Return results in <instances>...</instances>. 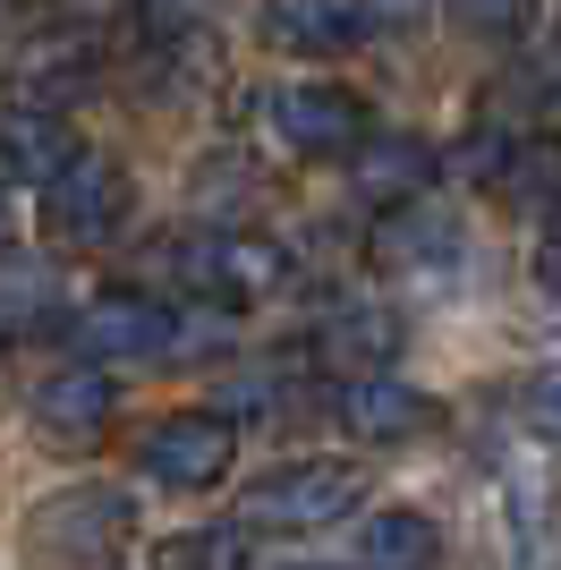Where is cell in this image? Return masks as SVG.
Listing matches in <instances>:
<instances>
[{
    "label": "cell",
    "mask_w": 561,
    "mask_h": 570,
    "mask_svg": "<svg viewBox=\"0 0 561 570\" xmlns=\"http://www.w3.org/2000/svg\"><path fill=\"white\" fill-rule=\"evenodd\" d=\"M366 476L350 460H289V469H264L247 494H238V528H273V537H315V528L350 520Z\"/></svg>",
    "instance_id": "277c9868"
},
{
    "label": "cell",
    "mask_w": 561,
    "mask_h": 570,
    "mask_svg": "<svg viewBox=\"0 0 561 570\" xmlns=\"http://www.w3.org/2000/svg\"><path fill=\"white\" fill-rule=\"evenodd\" d=\"M179 282L196 307H264L273 289H289V247L264 230H196L179 247Z\"/></svg>",
    "instance_id": "3957f363"
},
{
    "label": "cell",
    "mask_w": 561,
    "mask_h": 570,
    "mask_svg": "<svg viewBox=\"0 0 561 570\" xmlns=\"http://www.w3.org/2000/svg\"><path fill=\"white\" fill-rule=\"evenodd\" d=\"M154 570H247V528H179L154 546Z\"/></svg>",
    "instance_id": "ac0fdd59"
},
{
    "label": "cell",
    "mask_w": 561,
    "mask_h": 570,
    "mask_svg": "<svg viewBox=\"0 0 561 570\" xmlns=\"http://www.w3.org/2000/svg\"><path fill=\"white\" fill-rule=\"evenodd\" d=\"M26 417H35V434H43L51 452H94V443L111 434V417H119V383H111V366L69 357L51 383H35Z\"/></svg>",
    "instance_id": "9c48e42d"
},
{
    "label": "cell",
    "mask_w": 561,
    "mask_h": 570,
    "mask_svg": "<svg viewBox=\"0 0 561 570\" xmlns=\"http://www.w3.org/2000/svg\"><path fill=\"white\" fill-rule=\"evenodd\" d=\"M94 77H102V51L77 26H43L9 51V102L18 111H69V102L94 95Z\"/></svg>",
    "instance_id": "ba28073f"
},
{
    "label": "cell",
    "mask_w": 561,
    "mask_h": 570,
    "mask_svg": "<svg viewBox=\"0 0 561 570\" xmlns=\"http://www.w3.org/2000/svg\"><path fill=\"white\" fill-rule=\"evenodd\" d=\"M230 460H238V417L230 409H170L137 443L145 485H163V494H205V485L230 476Z\"/></svg>",
    "instance_id": "8992f818"
},
{
    "label": "cell",
    "mask_w": 561,
    "mask_h": 570,
    "mask_svg": "<svg viewBox=\"0 0 561 570\" xmlns=\"http://www.w3.org/2000/svg\"><path fill=\"white\" fill-rule=\"evenodd\" d=\"M60 315H69V282H60V264H43V256H0V341L51 333Z\"/></svg>",
    "instance_id": "9a60e30c"
},
{
    "label": "cell",
    "mask_w": 561,
    "mask_h": 570,
    "mask_svg": "<svg viewBox=\"0 0 561 570\" xmlns=\"http://www.w3.org/2000/svg\"><path fill=\"white\" fill-rule=\"evenodd\" d=\"M128 214H137V188H128L119 154H102V145H77L43 179V222L60 247H102V238L128 230Z\"/></svg>",
    "instance_id": "5b68a950"
},
{
    "label": "cell",
    "mask_w": 561,
    "mask_h": 570,
    "mask_svg": "<svg viewBox=\"0 0 561 570\" xmlns=\"http://www.w3.org/2000/svg\"><path fill=\"white\" fill-rule=\"evenodd\" d=\"M400 350V315L392 307H332L324 324H315V341H306V357L315 366H341V375H374V366H392Z\"/></svg>",
    "instance_id": "5bb4252c"
},
{
    "label": "cell",
    "mask_w": 561,
    "mask_h": 570,
    "mask_svg": "<svg viewBox=\"0 0 561 570\" xmlns=\"http://www.w3.org/2000/svg\"><path fill=\"white\" fill-rule=\"evenodd\" d=\"M332 417H341V434H357V443H417V434H434L443 409L374 366V375H350L332 392Z\"/></svg>",
    "instance_id": "30bf717a"
},
{
    "label": "cell",
    "mask_w": 561,
    "mask_h": 570,
    "mask_svg": "<svg viewBox=\"0 0 561 570\" xmlns=\"http://www.w3.org/2000/svg\"><path fill=\"white\" fill-rule=\"evenodd\" d=\"M0 256H9V214H0Z\"/></svg>",
    "instance_id": "7402d4cb"
},
{
    "label": "cell",
    "mask_w": 561,
    "mask_h": 570,
    "mask_svg": "<svg viewBox=\"0 0 561 570\" xmlns=\"http://www.w3.org/2000/svg\"><path fill=\"white\" fill-rule=\"evenodd\" d=\"M443 9H451L460 35H476V43H519L528 18H537V0H443Z\"/></svg>",
    "instance_id": "d6986e66"
},
{
    "label": "cell",
    "mask_w": 561,
    "mask_h": 570,
    "mask_svg": "<svg viewBox=\"0 0 561 570\" xmlns=\"http://www.w3.org/2000/svg\"><path fill=\"white\" fill-rule=\"evenodd\" d=\"M137 537V494H119V485H69V494L35 502V520H26V553L43 570H102L111 553H128Z\"/></svg>",
    "instance_id": "7a4b0ae2"
},
{
    "label": "cell",
    "mask_w": 561,
    "mask_h": 570,
    "mask_svg": "<svg viewBox=\"0 0 561 570\" xmlns=\"http://www.w3.org/2000/svg\"><path fill=\"white\" fill-rule=\"evenodd\" d=\"M519 417L544 434V443H561V366H544V375H528V392H519Z\"/></svg>",
    "instance_id": "ffe728a7"
},
{
    "label": "cell",
    "mask_w": 561,
    "mask_h": 570,
    "mask_svg": "<svg viewBox=\"0 0 561 570\" xmlns=\"http://www.w3.org/2000/svg\"><path fill=\"white\" fill-rule=\"evenodd\" d=\"M434 145L425 137H357L350 145V188L357 205H374V214H392V205H417L425 188H434Z\"/></svg>",
    "instance_id": "7c38bea8"
},
{
    "label": "cell",
    "mask_w": 561,
    "mask_h": 570,
    "mask_svg": "<svg viewBox=\"0 0 561 570\" xmlns=\"http://www.w3.org/2000/svg\"><path fill=\"white\" fill-rule=\"evenodd\" d=\"M374 273H434V264L460 256V222L434 214V205H392V214H374V238H366Z\"/></svg>",
    "instance_id": "4fadbf2b"
},
{
    "label": "cell",
    "mask_w": 561,
    "mask_h": 570,
    "mask_svg": "<svg viewBox=\"0 0 561 570\" xmlns=\"http://www.w3.org/2000/svg\"><path fill=\"white\" fill-rule=\"evenodd\" d=\"M537 282L561 298V196L544 205V230H537Z\"/></svg>",
    "instance_id": "44dd1931"
},
{
    "label": "cell",
    "mask_w": 561,
    "mask_h": 570,
    "mask_svg": "<svg viewBox=\"0 0 561 570\" xmlns=\"http://www.w3.org/2000/svg\"><path fill=\"white\" fill-rule=\"evenodd\" d=\"M69 154H77V137H69L60 111H9L0 119V188H9V179H35V188H43Z\"/></svg>",
    "instance_id": "2e32d148"
},
{
    "label": "cell",
    "mask_w": 561,
    "mask_h": 570,
    "mask_svg": "<svg viewBox=\"0 0 561 570\" xmlns=\"http://www.w3.org/2000/svg\"><path fill=\"white\" fill-rule=\"evenodd\" d=\"M60 333H69V350L94 357V366H137V357H187V341L213 333V324L163 307V298H145V289H102L94 307L60 315Z\"/></svg>",
    "instance_id": "6da1fadb"
},
{
    "label": "cell",
    "mask_w": 561,
    "mask_h": 570,
    "mask_svg": "<svg viewBox=\"0 0 561 570\" xmlns=\"http://www.w3.org/2000/svg\"><path fill=\"white\" fill-rule=\"evenodd\" d=\"M434 553H443V528L425 511H374L357 528V570H434Z\"/></svg>",
    "instance_id": "e0dca14e"
},
{
    "label": "cell",
    "mask_w": 561,
    "mask_h": 570,
    "mask_svg": "<svg viewBox=\"0 0 561 570\" xmlns=\"http://www.w3.org/2000/svg\"><path fill=\"white\" fill-rule=\"evenodd\" d=\"M374 35V0H264V43L298 51V60H332Z\"/></svg>",
    "instance_id": "8fae6325"
},
{
    "label": "cell",
    "mask_w": 561,
    "mask_h": 570,
    "mask_svg": "<svg viewBox=\"0 0 561 570\" xmlns=\"http://www.w3.org/2000/svg\"><path fill=\"white\" fill-rule=\"evenodd\" d=\"M256 128L280 145V154H298V163H332V154H350L366 137V102L350 86H324V77H298V86H273L256 102Z\"/></svg>",
    "instance_id": "52a82bcc"
}]
</instances>
